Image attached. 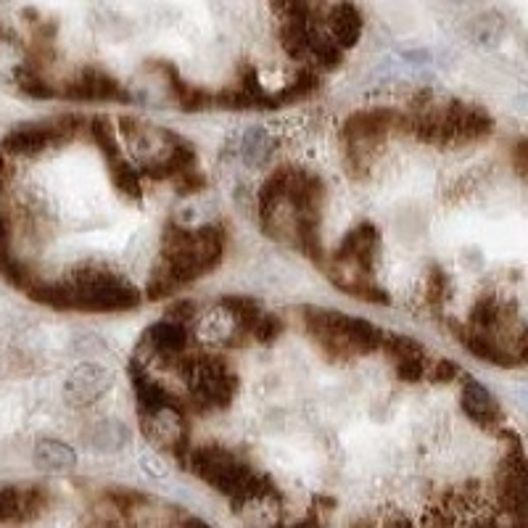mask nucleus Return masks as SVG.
Returning a JSON list of instances; mask_svg holds the SVG:
<instances>
[{
  "label": "nucleus",
  "mask_w": 528,
  "mask_h": 528,
  "mask_svg": "<svg viewBox=\"0 0 528 528\" xmlns=\"http://www.w3.org/2000/svg\"><path fill=\"white\" fill-rule=\"evenodd\" d=\"M183 465L191 473H196L204 484L217 489L222 497H228L235 510H241L243 505H251V502L278 497V489L270 478L257 473L249 462H243L241 457L220 444L188 449Z\"/></svg>",
  "instance_id": "1"
},
{
  "label": "nucleus",
  "mask_w": 528,
  "mask_h": 528,
  "mask_svg": "<svg viewBox=\"0 0 528 528\" xmlns=\"http://www.w3.org/2000/svg\"><path fill=\"white\" fill-rule=\"evenodd\" d=\"M399 130L415 135L420 143L452 148L489 138L494 130V119L489 111L478 109V106L447 101L444 106H428V109L418 111L415 117L402 114Z\"/></svg>",
  "instance_id": "2"
},
{
  "label": "nucleus",
  "mask_w": 528,
  "mask_h": 528,
  "mask_svg": "<svg viewBox=\"0 0 528 528\" xmlns=\"http://www.w3.org/2000/svg\"><path fill=\"white\" fill-rule=\"evenodd\" d=\"M304 325L330 360H349L357 354L381 352L383 336H386V330L370 320L320 307L304 309Z\"/></svg>",
  "instance_id": "3"
},
{
  "label": "nucleus",
  "mask_w": 528,
  "mask_h": 528,
  "mask_svg": "<svg viewBox=\"0 0 528 528\" xmlns=\"http://www.w3.org/2000/svg\"><path fill=\"white\" fill-rule=\"evenodd\" d=\"M69 286L74 291V309L80 312H127L143 301L130 280L103 267H80Z\"/></svg>",
  "instance_id": "4"
},
{
  "label": "nucleus",
  "mask_w": 528,
  "mask_h": 528,
  "mask_svg": "<svg viewBox=\"0 0 528 528\" xmlns=\"http://www.w3.org/2000/svg\"><path fill=\"white\" fill-rule=\"evenodd\" d=\"M188 386L196 410H228L238 389V378L222 357H204L196 360L193 373L188 375Z\"/></svg>",
  "instance_id": "5"
},
{
  "label": "nucleus",
  "mask_w": 528,
  "mask_h": 528,
  "mask_svg": "<svg viewBox=\"0 0 528 528\" xmlns=\"http://www.w3.org/2000/svg\"><path fill=\"white\" fill-rule=\"evenodd\" d=\"M82 117H61L56 122H40V125H24L8 132L3 146L8 154L16 156H35L43 154L53 146H64L80 132Z\"/></svg>",
  "instance_id": "6"
},
{
  "label": "nucleus",
  "mask_w": 528,
  "mask_h": 528,
  "mask_svg": "<svg viewBox=\"0 0 528 528\" xmlns=\"http://www.w3.org/2000/svg\"><path fill=\"white\" fill-rule=\"evenodd\" d=\"M140 426L156 447L169 452L180 462L185 460L188 449H191V426L185 418L183 404H169L162 410L140 412Z\"/></svg>",
  "instance_id": "7"
},
{
  "label": "nucleus",
  "mask_w": 528,
  "mask_h": 528,
  "mask_svg": "<svg viewBox=\"0 0 528 528\" xmlns=\"http://www.w3.org/2000/svg\"><path fill=\"white\" fill-rule=\"evenodd\" d=\"M378 246H381V233L373 222H362L344 235V241L338 243L336 254L330 267L333 270H352L362 275H373L375 257H378Z\"/></svg>",
  "instance_id": "8"
},
{
  "label": "nucleus",
  "mask_w": 528,
  "mask_h": 528,
  "mask_svg": "<svg viewBox=\"0 0 528 528\" xmlns=\"http://www.w3.org/2000/svg\"><path fill=\"white\" fill-rule=\"evenodd\" d=\"M497 497L505 513L523 515L526 518L528 505V486H526V460L523 449L515 444V452L502 460L497 473Z\"/></svg>",
  "instance_id": "9"
},
{
  "label": "nucleus",
  "mask_w": 528,
  "mask_h": 528,
  "mask_svg": "<svg viewBox=\"0 0 528 528\" xmlns=\"http://www.w3.org/2000/svg\"><path fill=\"white\" fill-rule=\"evenodd\" d=\"M61 96L69 98V101H130V93H127L111 74L101 72V69H93V66L82 69V72L61 90Z\"/></svg>",
  "instance_id": "10"
},
{
  "label": "nucleus",
  "mask_w": 528,
  "mask_h": 528,
  "mask_svg": "<svg viewBox=\"0 0 528 528\" xmlns=\"http://www.w3.org/2000/svg\"><path fill=\"white\" fill-rule=\"evenodd\" d=\"M111 386V373L98 362H85L74 370L64 383L66 402L72 407H90L96 404Z\"/></svg>",
  "instance_id": "11"
},
{
  "label": "nucleus",
  "mask_w": 528,
  "mask_h": 528,
  "mask_svg": "<svg viewBox=\"0 0 528 528\" xmlns=\"http://www.w3.org/2000/svg\"><path fill=\"white\" fill-rule=\"evenodd\" d=\"M462 410L473 423L484 428H494L502 423V407L492 396V391L478 381H468L462 386Z\"/></svg>",
  "instance_id": "12"
},
{
  "label": "nucleus",
  "mask_w": 528,
  "mask_h": 528,
  "mask_svg": "<svg viewBox=\"0 0 528 528\" xmlns=\"http://www.w3.org/2000/svg\"><path fill=\"white\" fill-rule=\"evenodd\" d=\"M143 344L151 349V354L156 357H164V360H172L177 354H183L188 349V330L183 323H175V320H159L151 328L146 330L143 336Z\"/></svg>",
  "instance_id": "13"
},
{
  "label": "nucleus",
  "mask_w": 528,
  "mask_h": 528,
  "mask_svg": "<svg viewBox=\"0 0 528 528\" xmlns=\"http://www.w3.org/2000/svg\"><path fill=\"white\" fill-rule=\"evenodd\" d=\"M457 336H460V344L468 349L476 360L492 362L497 367H515L521 365V360L515 357L507 346H502L492 333H481V330H457Z\"/></svg>",
  "instance_id": "14"
},
{
  "label": "nucleus",
  "mask_w": 528,
  "mask_h": 528,
  "mask_svg": "<svg viewBox=\"0 0 528 528\" xmlns=\"http://www.w3.org/2000/svg\"><path fill=\"white\" fill-rule=\"evenodd\" d=\"M130 378H132V389L138 394L140 412H154L169 407V404H180L177 396L169 394L162 383H156L151 375L140 367V362H132L130 365Z\"/></svg>",
  "instance_id": "15"
},
{
  "label": "nucleus",
  "mask_w": 528,
  "mask_h": 528,
  "mask_svg": "<svg viewBox=\"0 0 528 528\" xmlns=\"http://www.w3.org/2000/svg\"><path fill=\"white\" fill-rule=\"evenodd\" d=\"M328 27H330L328 37L338 45V48H341V51H344V48H354L362 32L360 11H357L352 3H338V6L330 11Z\"/></svg>",
  "instance_id": "16"
},
{
  "label": "nucleus",
  "mask_w": 528,
  "mask_h": 528,
  "mask_svg": "<svg viewBox=\"0 0 528 528\" xmlns=\"http://www.w3.org/2000/svg\"><path fill=\"white\" fill-rule=\"evenodd\" d=\"M35 465L43 470H53V473H64V470H72L77 465V455L64 441L43 439L37 441L35 447Z\"/></svg>",
  "instance_id": "17"
},
{
  "label": "nucleus",
  "mask_w": 528,
  "mask_h": 528,
  "mask_svg": "<svg viewBox=\"0 0 528 528\" xmlns=\"http://www.w3.org/2000/svg\"><path fill=\"white\" fill-rule=\"evenodd\" d=\"M27 294L40 304H48L53 309H74V291L69 280H56V283H32Z\"/></svg>",
  "instance_id": "18"
},
{
  "label": "nucleus",
  "mask_w": 528,
  "mask_h": 528,
  "mask_svg": "<svg viewBox=\"0 0 528 528\" xmlns=\"http://www.w3.org/2000/svg\"><path fill=\"white\" fill-rule=\"evenodd\" d=\"M220 307L233 317L235 323L241 325L246 333L251 336V328L257 323L259 317H262V304L257 299H251V296H222Z\"/></svg>",
  "instance_id": "19"
},
{
  "label": "nucleus",
  "mask_w": 528,
  "mask_h": 528,
  "mask_svg": "<svg viewBox=\"0 0 528 528\" xmlns=\"http://www.w3.org/2000/svg\"><path fill=\"white\" fill-rule=\"evenodd\" d=\"M272 151H275V140L264 127H249L243 135L241 154L249 164H264L270 162Z\"/></svg>",
  "instance_id": "20"
},
{
  "label": "nucleus",
  "mask_w": 528,
  "mask_h": 528,
  "mask_svg": "<svg viewBox=\"0 0 528 528\" xmlns=\"http://www.w3.org/2000/svg\"><path fill=\"white\" fill-rule=\"evenodd\" d=\"M88 441L101 452H114L127 444V428L114 420H103L88 431Z\"/></svg>",
  "instance_id": "21"
},
{
  "label": "nucleus",
  "mask_w": 528,
  "mask_h": 528,
  "mask_svg": "<svg viewBox=\"0 0 528 528\" xmlns=\"http://www.w3.org/2000/svg\"><path fill=\"white\" fill-rule=\"evenodd\" d=\"M280 45L286 48L291 59H301L307 53L309 45V27L307 19H283L280 27Z\"/></svg>",
  "instance_id": "22"
},
{
  "label": "nucleus",
  "mask_w": 528,
  "mask_h": 528,
  "mask_svg": "<svg viewBox=\"0 0 528 528\" xmlns=\"http://www.w3.org/2000/svg\"><path fill=\"white\" fill-rule=\"evenodd\" d=\"M109 172H111V183L117 188L122 196L132 198V201H140L143 198V183H140V177L135 175V169L119 156V159H111L109 162Z\"/></svg>",
  "instance_id": "23"
},
{
  "label": "nucleus",
  "mask_w": 528,
  "mask_h": 528,
  "mask_svg": "<svg viewBox=\"0 0 528 528\" xmlns=\"http://www.w3.org/2000/svg\"><path fill=\"white\" fill-rule=\"evenodd\" d=\"M502 320H505V312H502V307L494 299H481L473 307V312H470V328L481 330V333L497 330L502 325Z\"/></svg>",
  "instance_id": "24"
},
{
  "label": "nucleus",
  "mask_w": 528,
  "mask_h": 528,
  "mask_svg": "<svg viewBox=\"0 0 528 528\" xmlns=\"http://www.w3.org/2000/svg\"><path fill=\"white\" fill-rule=\"evenodd\" d=\"M307 53H312L317 59V64L323 66V69H333V66L341 64V48H338L328 35H320V32L309 30Z\"/></svg>",
  "instance_id": "25"
},
{
  "label": "nucleus",
  "mask_w": 528,
  "mask_h": 528,
  "mask_svg": "<svg viewBox=\"0 0 528 528\" xmlns=\"http://www.w3.org/2000/svg\"><path fill=\"white\" fill-rule=\"evenodd\" d=\"M14 74H16V82H19V88H22V93H27V96H32V98L56 96V90H53L51 85L43 80V74L37 72V69H32L30 64L16 66Z\"/></svg>",
  "instance_id": "26"
},
{
  "label": "nucleus",
  "mask_w": 528,
  "mask_h": 528,
  "mask_svg": "<svg viewBox=\"0 0 528 528\" xmlns=\"http://www.w3.org/2000/svg\"><path fill=\"white\" fill-rule=\"evenodd\" d=\"M88 130H90V135L96 138L98 148H101L103 156H106V162H111V159H119V156H122L119 140L114 138V132H111V127H109V122H106V117H93V119H90Z\"/></svg>",
  "instance_id": "27"
},
{
  "label": "nucleus",
  "mask_w": 528,
  "mask_h": 528,
  "mask_svg": "<svg viewBox=\"0 0 528 528\" xmlns=\"http://www.w3.org/2000/svg\"><path fill=\"white\" fill-rule=\"evenodd\" d=\"M280 333H283V320L270 315V312H262V317H259L257 323H254V328H251V336L257 338L259 344H272Z\"/></svg>",
  "instance_id": "28"
},
{
  "label": "nucleus",
  "mask_w": 528,
  "mask_h": 528,
  "mask_svg": "<svg viewBox=\"0 0 528 528\" xmlns=\"http://www.w3.org/2000/svg\"><path fill=\"white\" fill-rule=\"evenodd\" d=\"M317 85H320V80H317V77L312 72L299 74V77H296V80L291 82V85H288V88L283 90V93H280L278 101L286 103V101H294V98L309 96V93H312V90H315Z\"/></svg>",
  "instance_id": "29"
},
{
  "label": "nucleus",
  "mask_w": 528,
  "mask_h": 528,
  "mask_svg": "<svg viewBox=\"0 0 528 528\" xmlns=\"http://www.w3.org/2000/svg\"><path fill=\"white\" fill-rule=\"evenodd\" d=\"M447 288H449L447 272L441 270V267H433V270L428 272V283H426L428 301H431V304H441L444 296H447Z\"/></svg>",
  "instance_id": "30"
},
{
  "label": "nucleus",
  "mask_w": 528,
  "mask_h": 528,
  "mask_svg": "<svg viewBox=\"0 0 528 528\" xmlns=\"http://www.w3.org/2000/svg\"><path fill=\"white\" fill-rule=\"evenodd\" d=\"M175 188L177 193H183V196H188V193H198L204 191L206 188V180L201 172H196V169H191V172H183L180 177H175Z\"/></svg>",
  "instance_id": "31"
},
{
  "label": "nucleus",
  "mask_w": 528,
  "mask_h": 528,
  "mask_svg": "<svg viewBox=\"0 0 528 528\" xmlns=\"http://www.w3.org/2000/svg\"><path fill=\"white\" fill-rule=\"evenodd\" d=\"M193 315H196V304H193V301H180L175 307H169L167 320H175V323L185 325L188 320H193Z\"/></svg>",
  "instance_id": "32"
},
{
  "label": "nucleus",
  "mask_w": 528,
  "mask_h": 528,
  "mask_svg": "<svg viewBox=\"0 0 528 528\" xmlns=\"http://www.w3.org/2000/svg\"><path fill=\"white\" fill-rule=\"evenodd\" d=\"M431 375L433 381H452L457 375V365H452V362H436V365H428V373Z\"/></svg>",
  "instance_id": "33"
},
{
  "label": "nucleus",
  "mask_w": 528,
  "mask_h": 528,
  "mask_svg": "<svg viewBox=\"0 0 528 528\" xmlns=\"http://www.w3.org/2000/svg\"><path fill=\"white\" fill-rule=\"evenodd\" d=\"M88 528H125L122 526V518L117 515H98V518H93V523H90Z\"/></svg>",
  "instance_id": "34"
},
{
  "label": "nucleus",
  "mask_w": 528,
  "mask_h": 528,
  "mask_svg": "<svg viewBox=\"0 0 528 528\" xmlns=\"http://www.w3.org/2000/svg\"><path fill=\"white\" fill-rule=\"evenodd\" d=\"M8 235H11V228H8V220L0 214V259L8 257Z\"/></svg>",
  "instance_id": "35"
},
{
  "label": "nucleus",
  "mask_w": 528,
  "mask_h": 528,
  "mask_svg": "<svg viewBox=\"0 0 528 528\" xmlns=\"http://www.w3.org/2000/svg\"><path fill=\"white\" fill-rule=\"evenodd\" d=\"M180 528H212V526L201 521V518H185V521L180 523Z\"/></svg>",
  "instance_id": "36"
},
{
  "label": "nucleus",
  "mask_w": 528,
  "mask_h": 528,
  "mask_svg": "<svg viewBox=\"0 0 528 528\" xmlns=\"http://www.w3.org/2000/svg\"><path fill=\"white\" fill-rule=\"evenodd\" d=\"M389 528H412V523L407 521V518H399V521H394V523H391Z\"/></svg>",
  "instance_id": "37"
},
{
  "label": "nucleus",
  "mask_w": 528,
  "mask_h": 528,
  "mask_svg": "<svg viewBox=\"0 0 528 528\" xmlns=\"http://www.w3.org/2000/svg\"><path fill=\"white\" fill-rule=\"evenodd\" d=\"M0 188H3V159H0Z\"/></svg>",
  "instance_id": "38"
},
{
  "label": "nucleus",
  "mask_w": 528,
  "mask_h": 528,
  "mask_svg": "<svg viewBox=\"0 0 528 528\" xmlns=\"http://www.w3.org/2000/svg\"><path fill=\"white\" fill-rule=\"evenodd\" d=\"M270 528H286V526H270ZM296 528H299V526H296Z\"/></svg>",
  "instance_id": "39"
}]
</instances>
